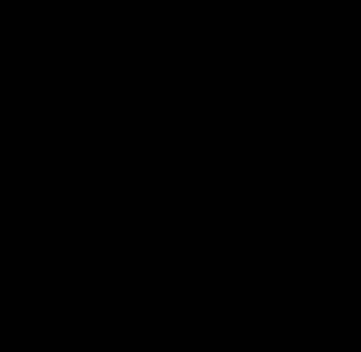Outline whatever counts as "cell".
<instances>
[]
</instances>
